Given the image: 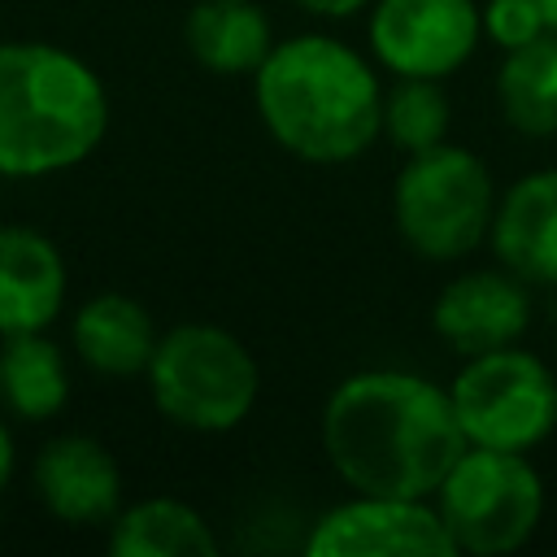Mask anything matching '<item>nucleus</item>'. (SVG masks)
I'll return each mask as SVG.
<instances>
[{"label":"nucleus","mask_w":557,"mask_h":557,"mask_svg":"<svg viewBox=\"0 0 557 557\" xmlns=\"http://www.w3.org/2000/svg\"><path fill=\"white\" fill-rule=\"evenodd\" d=\"M540 13L548 22V30H557V0H540Z\"/></svg>","instance_id":"5701e85b"},{"label":"nucleus","mask_w":557,"mask_h":557,"mask_svg":"<svg viewBox=\"0 0 557 557\" xmlns=\"http://www.w3.org/2000/svg\"><path fill=\"white\" fill-rule=\"evenodd\" d=\"M479 13H483V39H492L500 52H513L548 30L540 0H487Z\"/></svg>","instance_id":"aec40b11"},{"label":"nucleus","mask_w":557,"mask_h":557,"mask_svg":"<svg viewBox=\"0 0 557 557\" xmlns=\"http://www.w3.org/2000/svg\"><path fill=\"white\" fill-rule=\"evenodd\" d=\"M109 131V91L70 48L0 44V178H48L83 165Z\"/></svg>","instance_id":"7ed1b4c3"},{"label":"nucleus","mask_w":557,"mask_h":557,"mask_svg":"<svg viewBox=\"0 0 557 557\" xmlns=\"http://www.w3.org/2000/svg\"><path fill=\"white\" fill-rule=\"evenodd\" d=\"M157 339H161V331H157L148 305H139L126 292H100V296L83 300L70 322V344H74L78 361L109 379L144 374L157 352Z\"/></svg>","instance_id":"4468645a"},{"label":"nucleus","mask_w":557,"mask_h":557,"mask_svg":"<svg viewBox=\"0 0 557 557\" xmlns=\"http://www.w3.org/2000/svg\"><path fill=\"white\" fill-rule=\"evenodd\" d=\"M435 335L461 352H492L505 344H518L531 326V296L518 274L500 270H466L448 278L431 305Z\"/></svg>","instance_id":"9d476101"},{"label":"nucleus","mask_w":557,"mask_h":557,"mask_svg":"<svg viewBox=\"0 0 557 557\" xmlns=\"http://www.w3.org/2000/svg\"><path fill=\"white\" fill-rule=\"evenodd\" d=\"M109 553L113 557H213L218 535L209 531L205 513L174 496H148L122 505L109 522Z\"/></svg>","instance_id":"f3484780"},{"label":"nucleus","mask_w":557,"mask_h":557,"mask_svg":"<svg viewBox=\"0 0 557 557\" xmlns=\"http://www.w3.org/2000/svg\"><path fill=\"white\" fill-rule=\"evenodd\" d=\"M305 13H313V17H331V22H339V17H352V13H361V9H370L374 0H296Z\"/></svg>","instance_id":"412c9836"},{"label":"nucleus","mask_w":557,"mask_h":557,"mask_svg":"<svg viewBox=\"0 0 557 557\" xmlns=\"http://www.w3.org/2000/svg\"><path fill=\"white\" fill-rule=\"evenodd\" d=\"M322 453L361 496L435 500L453 461L470 448L448 387L413 370H357L322 405Z\"/></svg>","instance_id":"f257e3e1"},{"label":"nucleus","mask_w":557,"mask_h":557,"mask_svg":"<svg viewBox=\"0 0 557 557\" xmlns=\"http://www.w3.org/2000/svg\"><path fill=\"white\" fill-rule=\"evenodd\" d=\"M487 244L527 287H557V170H531L500 191Z\"/></svg>","instance_id":"f8f14e48"},{"label":"nucleus","mask_w":557,"mask_h":557,"mask_svg":"<svg viewBox=\"0 0 557 557\" xmlns=\"http://www.w3.org/2000/svg\"><path fill=\"white\" fill-rule=\"evenodd\" d=\"M39 505L70 527H109L122 509V466L96 435H52L30 466Z\"/></svg>","instance_id":"9b49d317"},{"label":"nucleus","mask_w":557,"mask_h":557,"mask_svg":"<svg viewBox=\"0 0 557 557\" xmlns=\"http://www.w3.org/2000/svg\"><path fill=\"white\" fill-rule=\"evenodd\" d=\"M65 257L35 226H0V339L48 331L65 305Z\"/></svg>","instance_id":"ddd939ff"},{"label":"nucleus","mask_w":557,"mask_h":557,"mask_svg":"<svg viewBox=\"0 0 557 557\" xmlns=\"http://www.w3.org/2000/svg\"><path fill=\"white\" fill-rule=\"evenodd\" d=\"M370 52L396 78H448L479 39L483 13L474 0H374L366 22Z\"/></svg>","instance_id":"6e6552de"},{"label":"nucleus","mask_w":557,"mask_h":557,"mask_svg":"<svg viewBox=\"0 0 557 557\" xmlns=\"http://www.w3.org/2000/svg\"><path fill=\"white\" fill-rule=\"evenodd\" d=\"M70 400V366L48 331L0 339V409L17 422H48Z\"/></svg>","instance_id":"dca6fc26"},{"label":"nucleus","mask_w":557,"mask_h":557,"mask_svg":"<svg viewBox=\"0 0 557 557\" xmlns=\"http://www.w3.org/2000/svg\"><path fill=\"white\" fill-rule=\"evenodd\" d=\"M187 52L222 78L257 74L274 48L270 17L257 0H196L183 22Z\"/></svg>","instance_id":"2eb2a0df"},{"label":"nucleus","mask_w":557,"mask_h":557,"mask_svg":"<svg viewBox=\"0 0 557 557\" xmlns=\"http://www.w3.org/2000/svg\"><path fill=\"white\" fill-rule=\"evenodd\" d=\"M309 557H457L435 500L361 496L331 505L305 535Z\"/></svg>","instance_id":"1a4fd4ad"},{"label":"nucleus","mask_w":557,"mask_h":557,"mask_svg":"<svg viewBox=\"0 0 557 557\" xmlns=\"http://www.w3.org/2000/svg\"><path fill=\"white\" fill-rule=\"evenodd\" d=\"M13 470H17V444H13L9 418H0V492L13 483Z\"/></svg>","instance_id":"4be33fe9"},{"label":"nucleus","mask_w":557,"mask_h":557,"mask_svg":"<svg viewBox=\"0 0 557 557\" xmlns=\"http://www.w3.org/2000/svg\"><path fill=\"white\" fill-rule=\"evenodd\" d=\"M144 379L157 413L196 435L235 431L261 396V366L248 344L209 322L161 331Z\"/></svg>","instance_id":"20e7f679"},{"label":"nucleus","mask_w":557,"mask_h":557,"mask_svg":"<svg viewBox=\"0 0 557 557\" xmlns=\"http://www.w3.org/2000/svg\"><path fill=\"white\" fill-rule=\"evenodd\" d=\"M435 509L457 553H518L544 518V479L527 453L470 444L435 492Z\"/></svg>","instance_id":"423d86ee"},{"label":"nucleus","mask_w":557,"mask_h":557,"mask_svg":"<svg viewBox=\"0 0 557 557\" xmlns=\"http://www.w3.org/2000/svg\"><path fill=\"white\" fill-rule=\"evenodd\" d=\"M496 104L518 135H557V30H544L540 39L505 52L496 70Z\"/></svg>","instance_id":"a211bd4d"},{"label":"nucleus","mask_w":557,"mask_h":557,"mask_svg":"<svg viewBox=\"0 0 557 557\" xmlns=\"http://www.w3.org/2000/svg\"><path fill=\"white\" fill-rule=\"evenodd\" d=\"M496 200L487 161L444 139L413 152L396 174L392 222L422 261H461L487 239Z\"/></svg>","instance_id":"39448f33"},{"label":"nucleus","mask_w":557,"mask_h":557,"mask_svg":"<svg viewBox=\"0 0 557 557\" xmlns=\"http://www.w3.org/2000/svg\"><path fill=\"white\" fill-rule=\"evenodd\" d=\"M257 117L270 139L309 161H357L383 135V87L374 65L335 35H292L252 74Z\"/></svg>","instance_id":"f03ea898"},{"label":"nucleus","mask_w":557,"mask_h":557,"mask_svg":"<svg viewBox=\"0 0 557 557\" xmlns=\"http://www.w3.org/2000/svg\"><path fill=\"white\" fill-rule=\"evenodd\" d=\"M448 396L466 444L479 448L531 453L557 431V374L518 344L466 357Z\"/></svg>","instance_id":"0eeeda50"},{"label":"nucleus","mask_w":557,"mask_h":557,"mask_svg":"<svg viewBox=\"0 0 557 557\" xmlns=\"http://www.w3.org/2000/svg\"><path fill=\"white\" fill-rule=\"evenodd\" d=\"M448 122L453 109L440 78H396V87L383 91V139L405 157L444 144Z\"/></svg>","instance_id":"6ab92c4d"}]
</instances>
